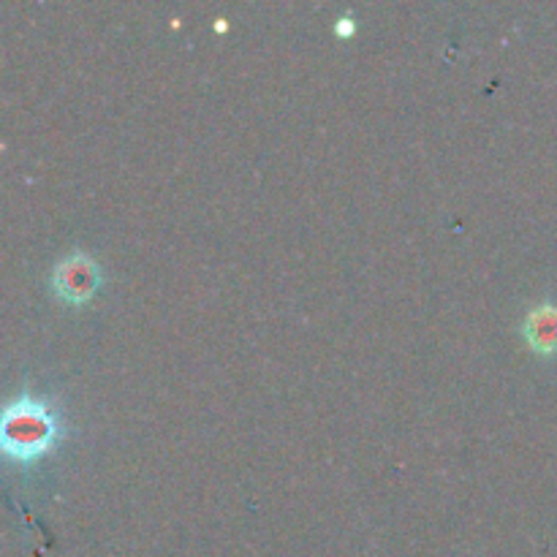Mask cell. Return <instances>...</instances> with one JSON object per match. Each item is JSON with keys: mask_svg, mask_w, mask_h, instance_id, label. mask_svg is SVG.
Returning <instances> with one entry per match:
<instances>
[{"mask_svg": "<svg viewBox=\"0 0 557 557\" xmlns=\"http://www.w3.org/2000/svg\"><path fill=\"white\" fill-rule=\"evenodd\" d=\"M60 438V424L47 400L20 395L5 406L0 419V441L9 460L27 466L41 460L54 449Z\"/></svg>", "mask_w": 557, "mask_h": 557, "instance_id": "1", "label": "cell"}, {"mask_svg": "<svg viewBox=\"0 0 557 557\" xmlns=\"http://www.w3.org/2000/svg\"><path fill=\"white\" fill-rule=\"evenodd\" d=\"M52 292L65 305H85L101 288V267L92 256L74 250L52 270Z\"/></svg>", "mask_w": 557, "mask_h": 557, "instance_id": "2", "label": "cell"}, {"mask_svg": "<svg viewBox=\"0 0 557 557\" xmlns=\"http://www.w3.org/2000/svg\"><path fill=\"white\" fill-rule=\"evenodd\" d=\"M522 337L539 357L557 354V302H542L528 310L522 321Z\"/></svg>", "mask_w": 557, "mask_h": 557, "instance_id": "3", "label": "cell"}, {"mask_svg": "<svg viewBox=\"0 0 557 557\" xmlns=\"http://www.w3.org/2000/svg\"><path fill=\"white\" fill-rule=\"evenodd\" d=\"M335 30H337V36H351L354 33V16H341V20H337V25H335Z\"/></svg>", "mask_w": 557, "mask_h": 557, "instance_id": "4", "label": "cell"}]
</instances>
